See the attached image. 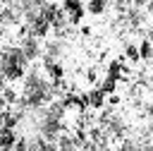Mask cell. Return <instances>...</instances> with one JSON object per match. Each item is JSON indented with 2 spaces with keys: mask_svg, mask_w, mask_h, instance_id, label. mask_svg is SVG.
Instances as JSON below:
<instances>
[{
  "mask_svg": "<svg viewBox=\"0 0 153 151\" xmlns=\"http://www.w3.org/2000/svg\"><path fill=\"white\" fill-rule=\"evenodd\" d=\"M84 7H86V14L98 17V14H103V12L108 10V0H86Z\"/></svg>",
  "mask_w": 153,
  "mask_h": 151,
  "instance_id": "6da1fadb",
  "label": "cell"
},
{
  "mask_svg": "<svg viewBox=\"0 0 153 151\" xmlns=\"http://www.w3.org/2000/svg\"><path fill=\"white\" fill-rule=\"evenodd\" d=\"M146 10H148V12L153 14V0H148V2H146Z\"/></svg>",
  "mask_w": 153,
  "mask_h": 151,
  "instance_id": "7a4b0ae2",
  "label": "cell"
}]
</instances>
